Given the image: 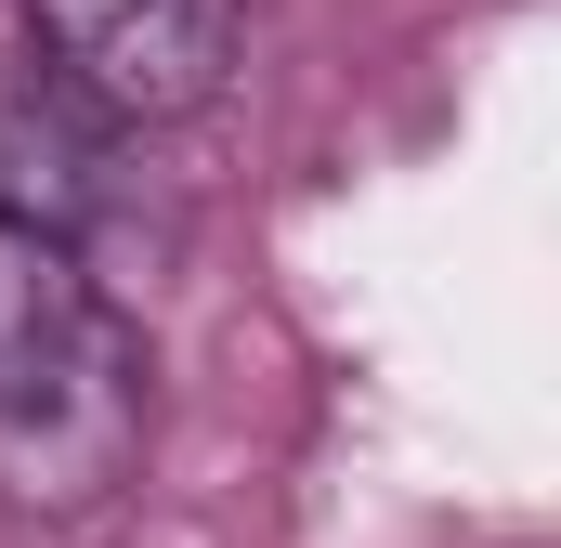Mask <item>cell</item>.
Returning a JSON list of instances; mask_svg holds the SVG:
<instances>
[{"mask_svg": "<svg viewBox=\"0 0 561 548\" xmlns=\"http://www.w3.org/2000/svg\"><path fill=\"white\" fill-rule=\"evenodd\" d=\"M26 39L53 66L66 105L157 132V118H196L236 66V0H26Z\"/></svg>", "mask_w": 561, "mask_h": 548, "instance_id": "7a4b0ae2", "label": "cell"}, {"mask_svg": "<svg viewBox=\"0 0 561 548\" xmlns=\"http://www.w3.org/2000/svg\"><path fill=\"white\" fill-rule=\"evenodd\" d=\"M144 457V353L66 236L0 209V496L92 510Z\"/></svg>", "mask_w": 561, "mask_h": 548, "instance_id": "6da1fadb", "label": "cell"}]
</instances>
